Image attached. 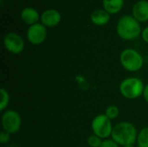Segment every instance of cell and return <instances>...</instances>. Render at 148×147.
Listing matches in <instances>:
<instances>
[{
    "instance_id": "1",
    "label": "cell",
    "mask_w": 148,
    "mask_h": 147,
    "mask_svg": "<svg viewBox=\"0 0 148 147\" xmlns=\"http://www.w3.org/2000/svg\"><path fill=\"white\" fill-rule=\"evenodd\" d=\"M111 138L119 146H133L137 141L138 132L132 123L122 121L114 126Z\"/></svg>"
},
{
    "instance_id": "2",
    "label": "cell",
    "mask_w": 148,
    "mask_h": 147,
    "mask_svg": "<svg viewBox=\"0 0 148 147\" xmlns=\"http://www.w3.org/2000/svg\"><path fill=\"white\" fill-rule=\"evenodd\" d=\"M118 36L124 40L136 39L141 34V27L133 16L126 15L120 18L116 25Z\"/></svg>"
},
{
    "instance_id": "3",
    "label": "cell",
    "mask_w": 148,
    "mask_h": 147,
    "mask_svg": "<svg viewBox=\"0 0 148 147\" xmlns=\"http://www.w3.org/2000/svg\"><path fill=\"white\" fill-rule=\"evenodd\" d=\"M119 88L123 97L128 100H135L143 95L145 85L140 78L128 77L121 81Z\"/></svg>"
},
{
    "instance_id": "4",
    "label": "cell",
    "mask_w": 148,
    "mask_h": 147,
    "mask_svg": "<svg viewBox=\"0 0 148 147\" xmlns=\"http://www.w3.org/2000/svg\"><path fill=\"white\" fill-rule=\"evenodd\" d=\"M120 61L122 67L129 72H136L140 70L144 64L143 56L134 49H124L121 53Z\"/></svg>"
},
{
    "instance_id": "5",
    "label": "cell",
    "mask_w": 148,
    "mask_h": 147,
    "mask_svg": "<svg viewBox=\"0 0 148 147\" xmlns=\"http://www.w3.org/2000/svg\"><path fill=\"white\" fill-rule=\"evenodd\" d=\"M91 128L95 135L102 139H107L111 136L114 126L112 125V120L108 119L105 113H102L93 119Z\"/></svg>"
},
{
    "instance_id": "6",
    "label": "cell",
    "mask_w": 148,
    "mask_h": 147,
    "mask_svg": "<svg viewBox=\"0 0 148 147\" xmlns=\"http://www.w3.org/2000/svg\"><path fill=\"white\" fill-rule=\"evenodd\" d=\"M1 123L3 131L9 133L10 134L16 133L21 128V116L15 110H7L2 114Z\"/></svg>"
},
{
    "instance_id": "7",
    "label": "cell",
    "mask_w": 148,
    "mask_h": 147,
    "mask_svg": "<svg viewBox=\"0 0 148 147\" xmlns=\"http://www.w3.org/2000/svg\"><path fill=\"white\" fill-rule=\"evenodd\" d=\"M4 48L11 54H20L24 49V41L20 35L15 32H10L3 37Z\"/></svg>"
},
{
    "instance_id": "8",
    "label": "cell",
    "mask_w": 148,
    "mask_h": 147,
    "mask_svg": "<svg viewBox=\"0 0 148 147\" xmlns=\"http://www.w3.org/2000/svg\"><path fill=\"white\" fill-rule=\"evenodd\" d=\"M26 36L30 43L39 45L42 43L47 37V28L45 25L39 23L32 24L29 27Z\"/></svg>"
},
{
    "instance_id": "9",
    "label": "cell",
    "mask_w": 148,
    "mask_h": 147,
    "mask_svg": "<svg viewBox=\"0 0 148 147\" xmlns=\"http://www.w3.org/2000/svg\"><path fill=\"white\" fill-rule=\"evenodd\" d=\"M42 23L46 27H55L58 25L62 20L61 13L55 9H49L44 10L40 17Z\"/></svg>"
},
{
    "instance_id": "10",
    "label": "cell",
    "mask_w": 148,
    "mask_h": 147,
    "mask_svg": "<svg viewBox=\"0 0 148 147\" xmlns=\"http://www.w3.org/2000/svg\"><path fill=\"white\" fill-rule=\"evenodd\" d=\"M133 16L139 22L148 21V1L140 0L134 5Z\"/></svg>"
},
{
    "instance_id": "11",
    "label": "cell",
    "mask_w": 148,
    "mask_h": 147,
    "mask_svg": "<svg viewBox=\"0 0 148 147\" xmlns=\"http://www.w3.org/2000/svg\"><path fill=\"white\" fill-rule=\"evenodd\" d=\"M90 19L94 24L97 26H103L109 22L110 14L104 9H96L91 13Z\"/></svg>"
},
{
    "instance_id": "12",
    "label": "cell",
    "mask_w": 148,
    "mask_h": 147,
    "mask_svg": "<svg viewBox=\"0 0 148 147\" xmlns=\"http://www.w3.org/2000/svg\"><path fill=\"white\" fill-rule=\"evenodd\" d=\"M20 16H21V19L26 24H29V25L36 23L39 18L41 17L38 11L32 7H26L23 9Z\"/></svg>"
},
{
    "instance_id": "13",
    "label": "cell",
    "mask_w": 148,
    "mask_h": 147,
    "mask_svg": "<svg viewBox=\"0 0 148 147\" xmlns=\"http://www.w3.org/2000/svg\"><path fill=\"white\" fill-rule=\"evenodd\" d=\"M124 0H103V9L109 14L118 13L123 7Z\"/></svg>"
},
{
    "instance_id": "14",
    "label": "cell",
    "mask_w": 148,
    "mask_h": 147,
    "mask_svg": "<svg viewBox=\"0 0 148 147\" xmlns=\"http://www.w3.org/2000/svg\"><path fill=\"white\" fill-rule=\"evenodd\" d=\"M136 142L138 147H148V126L142 128L140 131Z\"/></svg>"
},
{
    "instance_id": "15",
    "label": "cell",
    "mask_w": 148,
    "mask_h": 147,
    "mask_svg": "<svg viewBox=\"0 0 148 147\" xmlns=\"http://www.w3.org/2000/svg\"><path fill=\"white\" fill-rule=\"evenodd\" d=\"M0 96H1V101H0V111L3 112L4 109L8 107L10 102V94L8 91L4 88H0Z\"/></svg>"
},
{
    "instance_id": "16",
    "label": "cell",
    "mask_w": 148,
    "mask_h": 147,
    "mask_svg": "<svg viewBox=\"0 0 148 147\" xmlns=\"http://www.w3.org/2000/svg\"><path fill=\"white\" fill-rule=\"evenodd\" d=\"M105 114L111 120H115L120 114V109L115 105H110L107 107V109L105 111Z\"/></svg>"
},
{
    "instance_id": "17",
    "label": "cell",
    "mask_w": 148,
    "mask_h": 147,
    "mask_svg": "<svg viewBox=\"0 0 148 147\" xmlns=\"http://www.w3.org/2000/svg\"><path fill=\"white\" fill-rule=\"evenodd\" d=\"M102 139L96 135H91L88 138V145L90 147H101L102 144Z\"/></svg>"
},
{
    "instance_id": "18",
    "label": "cell",
    "mask_w": 148,
    "mask_h": 147,
    "mask_svg": "<svg viewBox=\"0 0 148 147\" xmlns=\"http://www.w3.org/2000/svg\"><path fill=\"white\" fill-rule=\"evenodd\" d=\"M101 147H119V145L115 141H114L113 139H104L102 141V144H101Z\"/></svg>"
},
{
    "instance_id": "19",
    "label": "cell",
    "mask_w": 148,
    "mask_h": 147,
    "mask_svg": "<svg viewBox=\"0 0 148 147\" xmlns=\"http://www.w3.org/2000/svg\"><path fill=\"white\" fill-rule=\"evenodd\" d=\"M10 138V134L5 131H2L0 133V142L1 144H6L7 142H9Z\"/></svg>"
},
{
    "instance_id": "20",
    "label": "cell",
    "mask_w": 148,
    "mask_h": 147,
    "mask_svg": "<svg viewBox=\"0 0 148 147\" xmlns=\"http://www.w3.org/2000/svg\"><path fill=\"white\" fill-rule=\"evenodd\" d=\"M141 36H142V39L144 40V42H146L147 43H148V26L146 27L142 32H141Z\"/></svg>"
},
{
    "instance_id": "21",
    "label": "cell",
    "mask_w": 148,
    "mask_h": 147,
    "mask_svg": "<svg viewBox=\"0 0 148 147\" xmlns=\"http://www.w3.org/2000/svg\"><path fill=\"white\" fill-rule=\"evenodd\" d=\"M143 97H144L145 101L148 103V84H147V85L145 86L144 92H143Z\"/></svg>"
},
{
    "instance_id": "22",
    "label": "cell",
    "mask_w": 148,
    "mask_h": 147,
    "mask_svg": "<svg viewBox=\"0 0 148 147\" xmlns=\"http://www.w3.org/2000/svg\"><path fill=\"white\" fill-rule=\"evenodd\" d=\"M123 147H134V146H123Z\"/></svg>"
},
{
    "instance_id": "23",
    "label": "cell",
    "mask_w": 148,
    "mask_h": 147,
    "mask_svg": "<svg viewBox=\"0 0 148 147\" xmlns=\"http://www.w3.org/2000/svg\"><path fill=\"white\" fill-rule=\"evenodd\" d=\"M9 147H16V146H9Z\"/></svg>"
}]
</instances>
